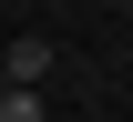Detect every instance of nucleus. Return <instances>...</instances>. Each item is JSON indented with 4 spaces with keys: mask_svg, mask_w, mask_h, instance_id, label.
<instances>
[{
    "mask_svg": "<svg viewBox=\"0 0 133 122\" xmlns=\"http://www.w3.org/2000/svg\"><path fill=\"white\" fill-rule=\"evenodd\" d=\"M0 122H41V92H0Z\"/></svg>",
    "mask_w": 133,
    "mask_h": 122,
    "instance_id": "obj_1",
    "label": "nucleus"
},
{
    "mask_svg": "<svg viewBox=\"0 0 133 122\" xmlns=\"http://www.w3.org/2000/svg\"><path fill=\"white\" fill-rule=\"evenodd\" d=\"M123 10H133V0H123Z\"/></svg>",
    "mask_w": 133,
    "mask_h": 122,
    "instance_id": "obj_2",
    "label": "nucleus"
}]
</instances>
